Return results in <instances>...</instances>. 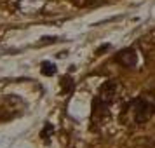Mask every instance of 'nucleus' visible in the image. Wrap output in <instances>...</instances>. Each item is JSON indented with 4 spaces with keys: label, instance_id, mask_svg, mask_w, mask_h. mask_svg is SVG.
I'll return each mask as SVG.
<instances>
[{
    "label": "nucleus",
    "instance_id": "nucleus-4",
    "mask_svg": "<svg viewBox=\"0 0 155 148\" xmlns=\"http://www.w3.org/2000/svg\"><path fill=\"white\" fill-rule=\"evenodd\" d=\"M40 71H42V75H45V77H52V75L56 73V64L49 63V61H44Z\"/></svg>",
    "mask_w": 155,
    "mask_h": 148
},
{
    "label": "nucleus",
    "instance_id": "nucleus-3",
    "mask_svg": "<svg viewBox=\"0 0 155 148\" xmlns=\"http://www.w3.org/2000/svg\"><path fill=\"white\" fill-rule=\"evenodd\" d=\"M136 59H138V56H136V52H134V49H124L120 51L119 54L115 56V61L117 63H120L122 66H126V68H133L134 64H136Z\"/></svg>",
    "mask_w": 155,
    "mask_h": 148
},
{
    "label": "nucleus",
    "instance_id": "nucleus-5",
    "mask_svg": "<svg viewBox=\"0 0 155 148\" xmlns=\"http://www.w3.org/2000/svg\"><path fill=\"white\" fill-rule=\"evenodd\" d=\"M61 85H63V89H68V92H71V89H73V82H71L70 77L61 78Z\"/></svg>",
    "mask_w": 155,
    "mask_h": 148
},
{
    "label": "nucleus",
    "instance_id": "nucleus-1",
    "mask_svg": "<svg viewBox=\"0 0 155 148\" xmlns=\"http://www.w3.org/2000/svg\"><path fill=\"white\" fill-rule=\"evenodd\" d=\"M155 113V98L152 96H140L127 103L120 112V122L122 124H145Z\"/></svg>",
    "mask_w": 155,
    "mask_h": 148
},
{
    "label": "nucleus",
    "instance_id": "nucleus-2",
    "mask_svg": "<svg viewBox=\"0 0 155 148\" xmlns=\"http://www.w3.org/2000/svg\"><path fill=\"white\" fill-rule=\"evenodd\" d=\"M115 96H117V84L115 82L110 80V82H105L101 85L98 96L94 98V103H92V119H96V117L99 119L101 115H105L110 105L115 101Z\"/></svg>",
    "mask_w": 155,
    "mask_h": 148
}]
</instances>
